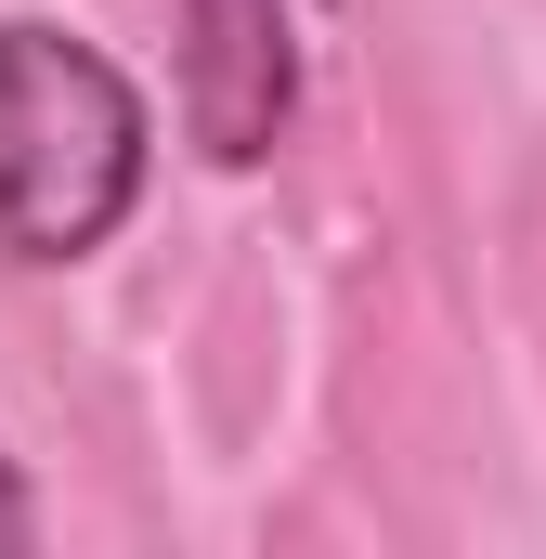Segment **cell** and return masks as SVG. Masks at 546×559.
Instances as JSON below:
<instances>
[{"label": "cell", "mask_w": 546, "mask_h": 559, "mask_svg": "<svg viewBox=\"0 0 546 559\" xmlns=\"http://www.w3.org/2000/svg\"><path fill=\"white\" fill-rule=\"evenodd\" d=\"M182 26V118L209 169H261L286 118H299V39H286V0H169Z\"/></svg>", "instance_id": "obj_2"}, {"label": "cell", "mask_w": 546, "mask_h": 559, "mask_svg": "<svg viewBox=\"0 0 546 559\" xmlns=\"http://www.w3.org/2000/svg\"><path fill=\"white\" fill-rule=\"evenodd\" d=\"M39 547V508H26V481H13V455H0V559Z\"/></svg>", "instance_id": "obj_3"}, {"label": "cell", "mask_w": 546, "mask_h": 559, "mask_svg": "<svg viewBox=\"0 0 546 559\" xmlns=\"http://www.w3.org/2000/svg\"><path fill=\"white\" fill-rule=\"evenodd\" d=\"M143 156H156V118L131 79L79 26L0 13V261H26V274L92 261L131 222Z\"/></svg>", "instance_id": "obj_1"}]
</instances>
